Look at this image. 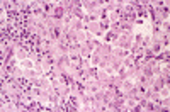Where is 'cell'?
Wrapping results in <instances>:
<instances>
[{
    "label": "cell",
    "mask_w": 170,
    "mask_h": 112,
    "mask_svg": "<svg viewBox=\"0 0 170 112\" xmlns=\"http://www.w3.org/2000/svg\"><path fill=\"white\" fill-rule=\"evenodd\" d=\"M17 65H19L20 70H32V68H34V61H32V59H22Z\"/></svg>",
    "instance_id": "obj_1"
},
{
    "label": "cell",
    "mask_w": 170,
    "mask_h": 112,
    "mask_svg": "<svg viewBox=\"0 0 170 112\" xmlns=\"http://www.w3.org/2000/svg\"><path fill=\"white\" fill-rule=\"evenodd\" d=\"M53 36L55 38H61V29L60 27H53Z\"/></svg>",
    "instance_id": "obj_2"
}]
</instances>
